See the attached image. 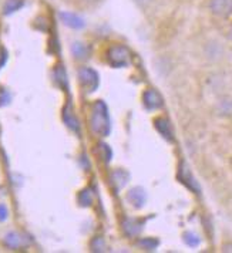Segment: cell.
<instances>
[{
    "mask_svg": "<svg viewBox=\"0 0 232 253\" xmlns=\"http://www.w3.org/2000/svg\"><path fill=\"white\" fill-rule=\"evenodd\" d=\"M70 50H71L73 58L77 61H86L92 56V47L87 46L86 43H82V42H74L70 47Z\"/></svg>",
    "mask_w": 232,
    "mask_h": 253,
    "instance_id": "9",
    "label": "cell"
},
{
    "mask_svg": "<svg viewBox=\"0 0 232 253\" xmlns=\"http://www.w3.org/2000/svg\"><path fill=\"white\" fill-rule=\"evenodd\" d=\"M90 128L97 137H108L111 132V121L108 115V108L103 100H97L92 105L90 114Z\"/></svg>",
    "mask_w": 232,
    "mask_h": 253,
    "instance_id": "1",
    "label": "cell"
},
{
    "mask_svg": "<svg viewBox=\"0 0 232 253\" xmlns=\"http://www.w3.org/2000/svg\"><path fill=\"white\" fill-rule=\"evenodd\" d=\"M105 241L101 236H94L90 242V249L92 252H104L105 251Z\"/></svg>",
    "mask_w": 232,
    "mask_h": 253,
    "instance_id": "18",
    "label": "cell"
},
{
    "mask_svg": "<svg viewBox=\"0 0 232 253\" xmlns=\"http://www.w3.org/2000/svg\"><path fill=\"white\" fill-rule=\"evenodd\" d=\"M63 121H64V124L69 126L71 131H74V132L80 131V124H79V120H77V117H76L74 111H73L71 104H67L63 108Z\"/></svg>",
    "mask_w": 232,
    "mask_h": 253,
    "instance_id": "11",
    "label": "cell"
},
{
    "mask_svg": "<svg viewBox=\"0 0 232 253\" xmlns=\"http://www.w3.org/2000/svg\"><path fill=\"white\" fill-rule=\"evenodd\" d=\"M134 1H136L139 6H141V7H147L152 0H134Z\"/></svg>",
    "mask_w": 232,
    "mask_h": 253,
    "instance_id": "24",
    "label": "cell"
},
{
    "mask_svg": "<svg viewBox=\"0 0 232 253\" xmlns=\"http://www.w3.org/2000/svg\"><path fill=\"white\" fill-rule=\"evenodd\" d=\"M139 245L145 251H155V248L158 246V241L152 238H144V239H139Z\"/></svg>",
    "mask_w": 232,
    "mask_h": 253,
    "instance_id": "19",
    "label": "cell"
},
{
    "mask_svg": "<svg viewBox=\"0 0 232 253\" xmlns=\"http://www.w3.org/2000/svg\"><path fill=\"white\" fill-rule=\"evenodd\" d=\"M3 245L6 248H9L10 251H19V249H23L27 248L30 245V239L27 235H24L22 232H17V230H10L4 235L3 238Z\"/></svg>",
    "mask_w": 232,
    "mask_h": 253,
    "instance_id": "4",
    "label": "cell"
},
{
    "mask_svg": "<svg viewBox=\"0 0 232 253\" xmlns=\"http://www.w3.org/2000/svg\"><path fill=\"white\" fill-rule=\"evenodd\" d=\"M222 251H224V252H232L231 243H228V245H224V246H222Z\"/></svg>",
    "mask_w": 232,
    "mask_h": 253,
    "instance_id": "25",
    "label": "cell"
},
{
    "mask_svg": "<svg viewBox=\"0 0 232 253\" xmlns=\"http://www.w3.org/2000/svg\"><path fill=\"white\" fill-rule=\"evenodd\" d=\"M154 126H155V129L158 131V134L165 141H168V142H173L174 141V129H173V126H171L170 120H167L164 117H160V118H157L154 121Z\"/></svg>",
    "mask_w": 232,
    "mask_h": 253,
    "instance_id": "8",
    "label": "cell"
},
{
    "mask_svg": "<svg viewBox=\"0 0 232 253\" xmlns=\"http://www.w3.org/2000/svg\"><path fill=\"white\" fill-rule=\"evenodd\" d=\"M24 3H26V0H4L3 7H1L3 14L4 16H12V14L19 12L23 7Z\"/></svg>",
    "mask_w": 232,
    "mask_h": 253,
    "instance_id": "15",
    "label": "cell"
},
{
    "mask_svg": "<svg viewBox=\"0 0 232 253\" xmlns=\"http://www.w3.org/2000/svg\"><path fill=\"white\" fill-rule=\"evenodd\" d=\"M209 10L218 17H228L232 14V0H209Z\"/></svg>",
    "mask_w": 232,
    "mask_h": 253,
    "instance_id": "6",
    "label": "cell"
},
{
    "mask_svg": "<svg viewBox=\"0 0 232 253\" xmlns=\"http://www.w3.org/2000/svg\"><path fill=\"white\" fill-rule=\"evenodd\" d=\"M128 179H130V173L126 169H123V168H118V169H116L114 172L111 173V182L114 184L117 189L124 188L126 184L128 182Z\"/></svg>",
    "mask_w": 232,
    "mask_h": 253,
    "instance_id": "13",
    "label": "cell"
},
{
    "mask_svg": "<svg viewBox=\"0 0 232 253\" xmlns=\"http://www.w3.org/2000/svg\"><path fill=\"white\" fill-rule=\"evenodd\" d=\"M93 192H92V189H89V188H86V189H83L79 192V196H77V201H79V205L83 208H89L92 207V204H93Z\"/></svg>",
    "mask_w": 232,
    "mask_h": 253,
    "instance_id": "17",
    "label": "cell"
},
{
    "mask_svg": "<svg viewBox=\"0 0 232 253\" xmlns=\"http://www.w3.org/2000/svg\"><path fill=\"white\" fill-rule=\"evenodd\" d=\"M58 17L61 20V23L64 26H67L73 30H80L84 27V20H83L82 16H79L77 13L73 12H60L58 13Z\"/></svg>",
    "mask_w": 232,
    "mask_h": 253,
    "instance_id": "7",
    "label": "cell"
},
{
    "mask_svg": "<svg viewBox=\"0 0 232 253\" xmlns=\"http://www.w3.org/2000/svg\"><path fill=\"white\" fill-rule=\"evenodd\" d=\"M180 179H181V182H184V184L189 188V189H192V191H195V192H199V188H198V184L195 182V179H194V176L191 175L189 172V169L186 168V165H183L181 167V169H180Z\"/></svg>",
    "mask_w": 232,
    "mask_h": 253,
    "instance_id": "14",
    "label": "cell"
},
{
    "mask_svg": "<svg viewBox=\"0 0 232 253\" xmlns=\"http://www.w3.org/2000/svg\"><path fill=\"white\" fill-rule=\"evenodd\" d=\"M9 103H10V94H9L7 90L1 88L0 90V107H4V105H7Z\"/></svg>",
    "mask_w": 232,
    "mask_h": 253,
    "instance_id": "22",
    "label": "cell"
},
{
    "mask_svg": "<svg viewBox=\"0 0 232 253\" xmlns=\"http://www.w3.org/2000/svg\"><path fill=\"white\" fill-rule=\"evenodd\" d=\"M98 155L101 157V160L104 162L111 161V150L107 144H100L98 145Z\"/></svg>",
    "mask_w": 232,
    "mask_h": 253,
    "instance_id": "20",
    "label": "cell"
},
{
    "mask_svg": "<svg viewBox=\"0 0 232 253\" xmlns=\"http://www.w3.org/2000/svg\"><path fill=\"white\" fill-rule=\"evenodd\" d=\"M184 241H186L188 246L195 248V246H198V243H199V238H198L195 233H192V232H186V235H184Z\"/></svg>",
    "mask_w": 232,
    "mask_h": 253,
    "instance_id": "21",
    "label": "cell"
},
{
    "mask_svg": "<svg viewBox=\"0 0 232 253\" xmlns=\"http://www.w3.org/2000/svg\"><path fill=\"white\" fill-rule=\"evenodd\" d=\"M127 201L130 202L131 207H134L136 209H139L145 205V201H147V194L142 188H133L130 192L127 194Z\"/></svg>",
    "mask_w": 232,
    "mask_h": 253,
    "instance_id": "10",
    "label": "cell"
},
{
    "mask_svg": "<svg viewBox=\"0 0 232 253\" xmlns=\"http://www.w3.org/2000/svg\"><path fill=\"white\" fill-rule=\"evenodd\" d=\"M230 37H231V40H232V26H231V29H230Z\"/></svg>",
    "mask_w": 232,
    "mask_h": 253,
    "instance_id": "26",
    "label": "cell"
},
{
    "mask_svg": "<svg viewBox=\"0 0 232 253\" xmlns=\"http://www.w3.org/2000/svg\"><path fill=\"white\" fill-rule=\"evenodd\" d=\"M77 79H79V84L82 87V90L86 94H93L97 91L98 85H100V76L98 73L92 67L87 66H82L79 71H77Z\"/></svg>",
    "mask_w": 232,
    "mask_h": 253,
    "instance_id": "3",
    "label": "cell"
},
{
    "mask_svg": "<svg viewBox=\"0 0 232 253\" xmlns=\"http://www.w3.org/2000/svg\"><path fill=\"white\" fill-rule=\"evenodd\" d=\"M123 230L124 233L130 236V238H134L139 235V232L142 230V220L141 219H133L127 218L123 220Z\"/></svg>",
    "mask_w": 232,
    "mask_h": 253,
    "instance_id": "12",
    "label": "cell"
},
{
    "mask_svg": "<svg viewBox=\"0 0 232 253\" xmlns=\"http://www.w3.org/2000/svg\"><path fill=\"white\" fill-rule=\"evenodd\" d=\"M53 77L54 81L57 83L61 88H67L69 87V81H67V74L63 66H56V69L53 71Z\"/></svg>",
    "mask_w": 232,
    "mask_h": 253,
    "instance_id": "16",
    "label": "cell"
},
{
    "mask_svg": "<svg viewBox=\"0 0 232 253\" xmlns=\"http://www.w3.org/2000/svg\"><path fill=\"white\" fill-rule=\"evenodd\" d=\"M105 60L113 69H123L131 63V51L126 44L116 43L107 48Z\"/></svg>",
    "mask_w": 232,
    "mask_h": 253,
    "instance_id": "2",
    "label": "cell"
},
{
    "mask_svg": "<svg viewBox=\"0 0 232 253\" xmlns=\"http://www.w3.org/2000/svg\"><path fill=\"white\" fill-rule=\"evenodd\" d=\"M142 105L148 111L160 110V108H163L164 105L163 95L154 88H148V90L142 92Z\"/></svg>",
    "mask_w": 232,
    "mask_h": 253,
    "instance_id": "5",
    "label": "cell"
},
{
    "mask_svg": "<svg viewBox=\"0 0 232 253\" xmlns=\"http://www.w3.org/2000/svg\"><path fill=\"white\" fill-rule=\"evenodd\" d=\"M9 218V209L4 204H0V222H4Z\"/></svg>",
    "mask_w": 232,
    "mask_h": 253,
    "instance_id": "23",
    "label": "cell"
}]
</instances>
